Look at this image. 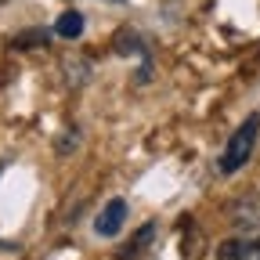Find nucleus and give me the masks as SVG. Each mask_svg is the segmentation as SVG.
Listing matches in <instances>:
<instances>
[{
    "instance_id": "nucleus-2",
    "label": "nucleus",
    "mask_w": 260,
    "mask_h": 260,
    "mask_svg": "<svg viewBox=\"0 0 260 260\" xmlns=\"http://www.w3.org/2000/svg\"><path fill=\"white\" fill-rule=\"evenodd\" d=\"M232 224L242 239H256L260 235V195H246L232 210Z\"/></svg>"
},
{
    "instance_id": "nucleus-6",
    "label": "nucleus",
    "mask_w": 260,
    "mask_h": 260,
    "mask_svg": "<svg viewBox=\"0 0 260 260\" xmlns=\"http://www.w3.org/2000/svg\"><path fill=\"white\" fill-rule=\"evenodd\" d=\"M65 73H73L69 83L76 87V83H83V80L90 76V65H87V61H65Z\"/></svg>"
},
{
    "instance_id": "nucleus-1",
    "label": "nucleus",
    "mask_w": 260,
    "mask_h": 260,
    "mask_svg": "<svg viewBox=\"0 0 260 260\" xmlns=\"http://www.w3.org/2000/svg\"><path fill=\"white\" fill-rule=\"evenodd\" d=\"M256 138H260V116H246L239 123V130L224 145V155H220V174H239L246 162L253 159V148H256Z\"/></svg>"
},
{
    "instance_id": "nucleus-3",
    "label": "nucleus",
    "mask_w": 260,
    "mask_h": 260,
    "mask_svg": "<svg viewBox=\"0 0 260 260\" xmlns=\"http://www.w3.org/2000/svg\"><path fill=\"white\" fill-rule=\"evenodd\" d=\"M123 220H126V203L123 199H109L105 210L98 213V220H94V232L102 235V239H112V235H119Z\"/></svg>"
},
{
    "instance_id": "nucleus-7",
    "label": "nucleus",
    "mask_w": 260,
    "mask_h": 260,
    "mask_svg": "<svg viewBox=\"0 0 260 260\" xmlns=\"http://www.w3.org/2000/svg\"><path fill=\"white\" fill-rule=\"evenodd\" d=\"M0 4H4V0H0Z\"/></svg>"
},
{
    "instance_id": "nucleus-4",
    "label": "nucleus",
    "mask_w": 260,
    "mask_h": 260,
    "mask_svg": "<svg viewBox=\"0 0 260 260\" xmlns=\"http://www.w3.org/2000/svg\"><path fill=\"white\" fill-rule=\"evenodd\" d=\"M217 260H260V235L256 239H228L217 249Z\"/></svg>"
},
{
    "instance_id": "nucleus-5",
    "label": "nucleus",
    "mask_w": 260,
    "mask_h": 260,
    "mask_svg": "<svg viewBox=\"0 0 260 260\" xmlns=\"http://www.w3.org/2000/svg\"><path fill=\"white\" fill-rule=\"evenodd\" d=\"M54 32H58L61 40H76L80 32H83V15H80V11H65V15L54 22Z\"/></svg>"
}]
</instances>
